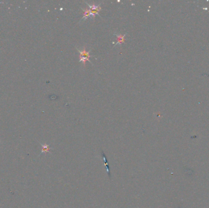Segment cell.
<instances>
[{
  "mask_svg": "<svg viewBox=\"0 0 209 208\" xmlns=\"http://www.w3.org/2000/svg\"><path fill=\"white\" fill-rule=\"evenodd\" d=\"M87 4H88V3H87ZM88 5L89 6V10L90 11H91V14H92L94 17L96 16V14L99 15V12L100 10V9H101V7L100 6V5L95 6L94 5V4L92 5V4H88Z\"/></svg>",
  "mask_w": 209,
  "mask_h": 208,
  "instance_id": "cell-1",
  "label": "cell"
},
{
  "mask_svg": "<svg viewBox=\"0 0 209 208\" xmlns=\"http://www.w3.org/2000/svg\"><path fill=\"white\" fill-rule=\"evenodd\" d=\"M77 50H78L79 53H80V57H82V58H87V59H89L90 57H91V56L89 55L90 51H86L85 50V49H84L83 50H80L78 48H77Z\"/></svg>",
  "mask_w": 209,
  "mask_h": 208,
  "instance_id": "cell-2",
  "label": "cell"
},
{
  "mask_svg": "<svg viewBox=\"0 0 209 208\" xmlns=\"http://www.w3.org/2000/svg\"><path fill=\"white\" fill-rule=\"evenodd\" d=\"M83 9V12H84V15H83V18H82V20H84L85 19V20H86V19H87L88 18V17H92V18H94V17H95L94 15H92V14H91V11H90V10L89 9Z\"/></svg>",
  "mask_w": 209,
  "mask_h": 208,
  "instance_id": "cell-3",
  "label": "cell"
},
{
  "mask_svg": "<svg viewBox=\"0 0 209 208\" xmlns=\"http://www.w3.org/2000/svg\"><path fill=\"white\" fill-rule=\"evenodd\" d=\"M115 36H116L117 37V42H116V45H119V44H120L121 45V43H122L125 42V37H126V35H123V36H122L121 34H115Z\"/></svg>",
  "mask_w": 209,
  "mask_h": 208,
  "instance_id": "cell-4",
  "label": "cell"
},
{
  "mask_svg": "<svg viewBox=\"0 0 209 208\" xmlns=\"http://www.w3.org/2000/svg\"><path fill=\"white\" fill-rule=\"evenodd\" d=\"M103 160H104V163H106V165H107V170H108V174L109 176H110V170H109V167H108V162H107V158H106V156L105 155H104V154H103Z\"/></svg>",
  "mask_w": 209,
  "mask_h": 208,
  "instance_id": "cell-5",
  "label": "cell"
},
{
  "mask_svg": "<svg viewBox=\"0 0 209 208\" xmlns=\"http://www.w3.org/2000/svg\"><path fill=\"white\" fill-rule=\"evenodd\" d=\"M88 61H89V62H91V61H90V59H87V58H82V57H80V62H81L82 63H83L84 65L85 64V63H86V62Z\"/></svg>",
  "mask_w": 209,
  "mask_h": 208,
  "instance_id": "cell-6",
  "label": "cell"
}]
</instances>
